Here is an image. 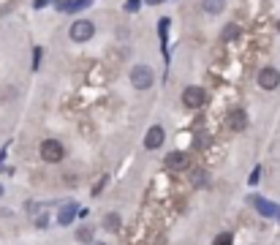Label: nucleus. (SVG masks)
Here are the masks:
<instances>
[{
  "mask_svg": "<svg viewBox=\"0 0 280 245\" xmlns=\"http://www.w3.org/2000/svg\"><path fill=\"white\" fill-rule=\"evenodd\" d=\"M202 9L207 14H221L226 9V0H202Z\"/></svg>",
  "mask_w": 280,
  "mask_h": 245,
  "instance_id": "12",
  "label": "nucleus"
},
{
  "mask_svg": "<svg viewBox=\"0 0 280 245\" xmlns=\"http://www.w3.org/2000/svg\"><path fill=\"white\" fill-rule=\"evenodd\" d=\"M277 30H280V22H277Z\"/></svg>",
  "mask_w": 280,
  "mask_h": 245,
  "instance_id": "24",
  "label": "nucleus"
},
{
  "mask_svg": "<svg viewBox=\"0 0 280 245\" xmlns=\"http://www.w3.org/2000/svg\"><path fill=\"white\" fill-rule=\"evenodd\" d=\"M87 6H90V0H60L57 11H82Z\"/></svg>",
  "mask_w": 280,
  "mask_h": 245,
  "instance_id": "10",
  "label": "nucleus"
},
{
  "mask_svg": "<svg viewBox=\"0 0 280 245\" xmlns=\"http://www.w3.org/2000/svg\"><path fill=\"white\" fill-rule=\"evenodd\" d=\"M277 215H280V213H277Z\"/></svg>",
  "mask_w": 280,
  "mask_h": 245,
  "instance_id": "25",
  "label": "nucleus"
},
{
  "mask_svg": "<svg viewBox=\"0 0 280 245\" xmlns=\"http://www.w3.org/2000/svg\"><path fill=\"white\" fill-rule=\"evenodd\" d=\"M92 245H106V242H92Z\"/></svg>",
  "mask_w": 280,
  "mask_h": 245,
  "instance_id": "22",
  "label": "nucleus"
},
{
  "mask_svg": "<svg viewBox=\"0 0 280 245\" xmlns=\"http://www.w3.org/2000/svg\"><path fill=\"white\" fill-rule=\"evenodd\" d=\"M204 101H207V93L202 88H196V85H191V88H185L182 93V104L188 109H202L204 107Z\"/></svg>",
  "mask_w": 280,
  "mask_h": 245,
  "instance_id": "4",
  "label": "nucleus"
},
{
  "mask_svg": "<svg viewBox=\"0 0 280 245\" xmlns=\"http://www.w3.org/2000/svg\"><path fill=\"white\" fill-rule=\"evenodd\" d=\"M92 33H96V25L87 22V19H79V22L71 25V41L84 44V41H90V38H92Z\"/></svg>",
  "mask_w": 280,
  "mask_h": 245,
  "instance_id": "3",
  "label": "nucleus"
},
{
  "mask_svg": "<svg viewBox=\"0 0 280 245\" xmlns=\"http://www.w3.org/2000/svg\"><path fill=\"white\" fill-rule=\"evenodd\" d=\"M163 139H166V131L161 128V125H152V128L147 131V136H144V147L155 150V147H161V144H163Z\"/></svg>",
  "mask_w": 280,
  "mask_h": 245,
  "instance_id": "6",
  "label": "nucleus"
},
{
  "mask_svg": "<svg viewBox=\"0 0 280 245\" xmlns=\"http://www.w3.org/2000/svg\"><path fill=\"white\" fill-rule=\"evenodd\" d=\"M38 153H41V158L46 164H60L65 158V150H63V144H60L57 139H44Z\"/></svg>",
  "mask_w": 280,
  "mask_h": 245,
  "instance_id": "2",
  "label": "nucleus"
},
{
  "mask_svg": "<svg viewBox=\"0 0 280 245\" xmlns=\"http://www.w3.org/2000/svg\"><path fill=\"white\" fill-rule=\"evenodd\" d=\"M239 36V28L237 25H229V28L223 30V41H231V38H237Z\"/></svg>",
  "mask_w": 280,
  "mask_h": 245,
  "instance_id": "15",
  "label": "nucleus"
},
{
  "mask_svg": "<svg viewBox=\"0 0 280 245\" xmlns=\"http://www.w3.org/2000/svg\"><path fill=\"white\" fill-rule=\"evenodd\" d=\"M74 218H76V202L63 204V210H60V215H57V223H60V226H68Z\"/></svg>",
  "mask_w": 280,
  "mask_h": 245,
  "instance_id": "8",
  "label": "nucleus"
},
{
  "mask_svg": "<svg viewBox=\"0 0 280 245\" xmlns=\"http://www.w3.org/2000/svg\"><path fill=\"white\" fill-rule=\"evenodd\" d=\"M104 229L106 231H117L120 229V215L117 213H106L104 215Z\"/></svg>",
  "mask_w": 280,
  "mask_h": 245,
  "instance_id": "13",
  "label": "nucleus"
},
{
  "mask_svg": "<svg viewBox=\"0 0 280 245\" xmlns=\"http://www.w3.org/2000/svg\"><path fill=\"white\" fill-rule=\"evenodd\" d=\"M152 82H155V74H152L150 65H133L131 68V85L136 90H150Z\"/></svg>",
  "mask_w": 280,
  "mask_h": 245,
  "instance_id": "1",
  "label": "nucleus"
},
{
  "mask_svg": "<svg viewBox=\"0 0 280 245\" xmlns=\"http://www.w3.org/2000/svg\"><path fill=\"white\" fill-rule=\"evenodd\" d=\"M0 194H3V185H0Z\"/></svg>",
  "mask_w": 280,
  "mask_h": 245,
  "instance_id": "23",
  "label": "nucleus"
},
{
  "mask_svg": "<svg viewBox=\"0 0 280 245\" xmlns=\"http://www.w3.org/2000/svg\"><path fill=\"white\" fill-rule=\"evenodd\" d=\"M76 240L92 245V226H79V229H76Z\"/></svg>",
  "mask_w": 280,
  "mask_h": 245,
  "instance_id": "14",
  "label": "nucleus"
},
{
  "mask_svg": "<svg viewBox=\"0 0 280 245\" xmlns=\"http://www.w3.org/2000/svg\"><path fill=\"white\" fill-rule=\"evenodd\" d=\"M258 177H261V167H256L250 172V185H258Z\"/></svg>",
  "mask_w": 280,
  "mask_h": 245,
  "instance_id": "19",
  "label": "nucleus"
},
{
  "mask_svg": "<svg viewBox=\"0 0 280 245\" xmlns=\"http://www.w3.org/2000/svg\"><path fill=\"white\" fill-rule=\"evenodd\" d=\"M166 167H169V169H188V155L174 150V153L166 155Z\"/></svg>",
  "mask_w": 280,
  "mask_h": 245,
  "instance_id": "7",
  "label": "nucleus"
},
{
  "mask_svg": "<svg viewBox=\"0 0 280 245\" xmlns=\"http://www.w3.org/2000/svg\"><path fill=\"white\" fill-rule=\"evenodd\" d=\"M147 3H150V6H158V3H163V0H147Z\"/></svg>",
  "mask_w": 280,
  "mask_h": 245,
  "instance_id": "21",
  "label": "nucleus"
},
{
  "mask_svg": "<svg viewBox=\"0 0 280 245\" xmlns=\"http://www.w3.org/2000/svg\"><path fill=\"white\" fill-rule=\"evenodd\" d=\"M46 3H49V0H36V6H33V9H44Z\"/></svg>",
  "mask_w": 280,
  "mask_h": 245,
  "instance_id": "20",
  "label": "nucleus"
},
{
  "mask_svg": "<svg viewBox=\"0 0 280 245\" xmlns=\"http://www.w3.org/2000/svg\"><path fill=\"white\" fill-rule=\"evenodd\" d=\"M258 85H261L264 90H275L277 85H280V71L272 68V65L261 68V74H258Z\"/></svg>",
  "mask_w": 280,
  "mask_h": 245,
  "instance_id": "5",
  "label": "nucleus"
},
{
  "mask_svg": "<svg viewBox=\"0 0 280 245\" xmlns=\"http://www.w3.org/2000/svg\"><path fill=\"white\" fill-rule=\"evenodd\" d=\"M253 204H256V210H258L261 215H266V218L277 215V207H275V204H272L269 199H258V196H256V199H253Z\"/></svg>",
  "mask_w": 280,
  "mask_h": 245,
  "instance_id": "11",
  "label": "nucleus"
},
{
  "mask_svg": "<svg viewBox=\"0 0 280 245\" xmlns=\"http://www.w3.org/2000/svg\"><path fill=\"white\" fill-rule=\"evenodd\" d=\"M139 6H142V0H125V11H128V14H136Z\"/></svg>",
  "mask_w": 280,
  "mask_h": 245,
  "instance_id": "17",
  "label": "nucleus"
},
{
  "mask_svg": "<svg viewBox=\"0 0 280 245\" xmlns=\"http://www.w3.org/2000/svg\"><path fill=\"white\" fill-rule=\"evenodd\" d=\"M207 180H210L207 172H196V175H193V183H196V185H207Z\"/></svg>",
  "mask_w": 280,
  "mask_h": 245,
  "instance_id": "18",
  "label": "nucleus"
},
{
  "mask_svg": "<svg viewBox=\"0 0 280 245\" xmlns=\"http://www.w3.org/2000/svg\"><path fill=\"white\" fill-rule=\"evenodd\" d=\"M245 125H248V115H245L242 109H234L229 117V128L231 131H245Z\"/></svg>",
  "mask_w": 280,
  "mask_h": 245,
  "instance_id": "9",
  "label": "nucleus"
},
{
  "mask_svg": "<svg viewBox=\"0 0 280 245\" xmlns=\"http://www.w3.org/2000/svg\"><path fill=\"white\" fill-rule=\"evenodd\" d=\"M212 245H231V234H229V231H221V234L215 237V242H212Z\"/></svg>",
  "mask_w": 280,
  "mask_h": 245,
  "instance_id": "16",
  "label": "nucleus"
}]
</instances>
